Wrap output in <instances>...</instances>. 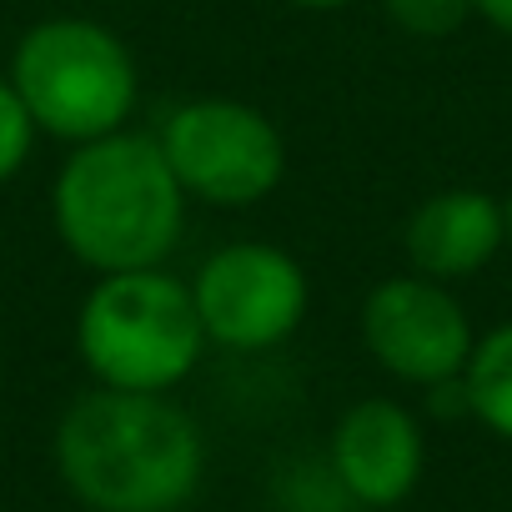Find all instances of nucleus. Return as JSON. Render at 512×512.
Here are the masks:
<instances>
[{
  "label": "nucleus",
  "instance_id": "f257e3e1",
  "mask_svg": "<svg viewBox=\"0 0 512 512\" xmlns=\"http://www.w3.org/2000/svg\"><path fill=\"white\" fill-rule=\"evenodd\" d=\"M56 472L91 512H181L206 472V437L171 392H81L56 422Z\"/></svg>",
  "mask_w": 512,
  "mask_h": 512
},
{
  "label": "nucleus",
  "instance_id": "f03ea898",
  "mask_svg": "<svg viewBox=\"0 0 512 512\" xmlns=\"http://www.w3.org/2000/svg\"><path fill=\"white\" fill-rule=\"evenodd\" d=\"M61 246L96 277L161 267L186 231V191L156 136L111 131L81 141L51 186Z\"/></svg>",
  "mask_w": 512,
  "mask_h": 512
},
{
  "label": "nucleus",
  "instance_id": "7ed1b4c3",
  "mask_svg": "<svg viewBox=\"0 0 512 512\" xmlns=\"http://www.w3.org/2000/svg\"><path fill=\"white\" fill-rule=\"evenodd\" d=\"M206 332L191 302V282L146 267L96 277L76 312V352L96 387L171 392L201 362Z\"/></svg>",
  "mask_w": 512,
  "mask_h": 512
},
{
  "label": "nucleus",
  "instance_id": "20e7f679",
  "mask_svg": "<svg viewBox=\"0 0 512 512\" xmlns=\"http://www.w3.org/2000/svg\"><path fill=\"white\" fill-rule=\"evenodd\" d=\"M6 76L26 101L36 131L71 146L126 131L141 96V76L126 41L86 16H51L31 26L16 41Z\"/></svg>",
  "mask_w": 512,
  "mask_h": 512
},
{
  "label": "nucleus",
  "instance_id": "39448f33",
  "mask_svg": "<svg viewBox=\"0 0 512 512\" xmlns=\"http://www.w3.org/2000/svg\"><path fill=\"white\" fill-rule=\"evenodd\" d=\"M161 151L186 201L241 211L267 201L287 176V141L267 111L231 96H201L161 121Z\"/></svg>",
  "mask_w": 512,
  "mask_h": 512
},
{
  "label": "nucleus",
  "instance_id": "423d86ee",
  "mask_svg": "<svg viewBox=\"0 0 512 512\" xmlns=\"http://www.w3.org/2000/svg\"><path fill=\"white\" fill-rule=\"evenodd\" d=\"M191 302L206 342L231 352H267L307 322L312 287L292 251L272 241H231L211 251L191 277Z\"/></svg>",
  "mask_w": 512,
  "mask_h": 512
},
{
  "label": "nucleus",
  "instance_id": "0eeeda50",
  "mask_svg": "<svg viewBox=\"0 0 512 512\" xmlns=\"http://www.w3.org/2000/svg\"><path fill=\"white\" fill-rule=\"evenodd\" d=\"M362 347L372 362L412 387L462 377L472 357V322L462 302L432 277H387L362 302Z\"/></svg>",
  "mask_w": 512,
  "mask_h": 512
},
{
  "label": "nucleus",
  "instance_id": "6e6552de",
  "mask_svg": "<svg viewBox=\"0 0 512 512\" xmlns=\"http://www.w3.org/2000/svg\"><path fill=\"white\" fill-rule=\"evenodd\" d=\"M427 447L417 417L392 397L352 402L327 442V467L357 507H397L422 477Z\"/></svg>",
  "mask_w": 512,
  "mask_h": 512
},
{
  "label": "nucleus",
  "instance_id": "1a4fd4ad",
  "mask_svg": "<svg viewBox=\"0 0 512 512\" xmlns=\"http://www.w3.org/2000/svg\"><path fill=\"white\" fill-rule=\"evenodd\" d=\"M507 226H502V201L472 186H452L427 196L402 231V246L412 256L417 277L432 282H457L482 272L492 256L502 251Z\"/></svg>",
  "mask_w": 512,
  "mask_h": 512
},
{
  "label": "nucleus",
  "instance_id": "9d476101",
  "mask_svg": "<svg viewBox=\"0 0 512 512\" xmlns=\"http://www.w3.org/2000/svg\"><path fill=\"white\" fill-rule=\"evenodd\" d=\"M462 392H467V412L487 432L512 442V322L492 327L472 347V357L462 367Z\"/></svg>",
  "mask_w": 512,
  "mask_h": 512
},
{
  "label": "nucleus",
  "instance_id": "9b49d317",
  "mask_svg": "<svg viewBox=\"0 0 512 512\" xmlns=\"http://www.w3.org/2000/svg\"><path fill=\"white\" fill-rule=\"evenodd\" d=\"M387 21L417 41H442L452 31H462V21L472 16V0H382Z\"/></svg>",
  "mask_w": 512,
  "mask_h": 512
},
{
  "label": "nucleus",
  "instance_id": "f8f14e48",
  "mask_svg": "<svg viewBox=\"0 0 512 512\" xmlns=\"http://www.w3.org/2000/svg\"><path fill=\"white\" fill-rule=\"evenodd\" d=\"M36 136H41V131H36L26 101L16 96L11 76H0V186L26 171V161H31V151H36Z\"/></svg>",
  "mask_w": 512,
  "mask_h": 512
},
{
  "label": "nucleus",
  "instance_id": "ddd939ff",
  "mask_svg": "<svg viewBox=\"0 0 512 512\" xmlns=\"http://www.w3.org/2000/svg\"><path fill=\"white\" fill-rule=\"evenodd\" d=\"M472 11H477L487 26H497V31L512 36V0H472Z\"/></svg>",
  "mask_w": 512,
  "mask_h": 512
},
{
  "label": "nucleus",
  "instance_id": "4468645a",
  "mask_svg": "<svg viewBox=\"0 0 512 512\" xmlns=\"http://www.w3.org/2000/svg\"><path fill=\"white\" fill-rule=\"evenodd\" d=\"M292 6H302V11H342V6H352V0H292Z\"/></svg>",
  "mask_w": 512,
  "mask_h": 512
},
{
  "label": "nucleus",
  "instance_id": "2eb2a0df",
  "mask_svg": "<svg viewBox=\"0 0 512 512\" xmlns=\"http://www.w3.org/2000/svg\"><path fill=\"white\" fill-rule=\"evenodd\" d=\"M502 226H507V246H512V191H507V201H502Z\"/></svg>",
  "mask_w": 512,
  "mask_h": 512
}]
</instances>
